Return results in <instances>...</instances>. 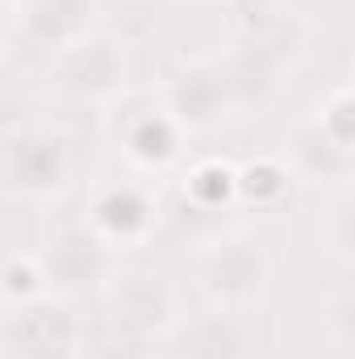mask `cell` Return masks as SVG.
<instances>
[{
    "mask_svg": "<svg viewBox=\"0 0 355 359\" xmlns=\"http://www.w3.org/2000/svg\"><path fill=\"white\" fill-rule=\"evenodd\" d=\"M76 172L67 134L51 126H21L0 138V188L25 201L59 196Z\"/></svg>",
    "mask_w": 355,
    "mask_h": 359,
    "instance_id": "1",
    "label": "cell"
},
{
    "mask_svg": "<svg viewBox=\"0 0 355 359\" xmlns=\"http://www.w3.org/2000/svg\"><path fill=\"white\" fill-rule=\"evenodd\" d=\"M272 264L260 238L251 234H222L201 247L196 255V284L213 309H243L264 292Z\"/></svg>",
    "mask_w": 355,
    "mask_h": 359,
    "instance_id": "2",
    "label": "cell"
},
{
    "mask_svg": "<svg viewBox=\"0 0 355 359\" xmlns=\"http://www.w3.org/2000/svg\"><path fill=\"white\" fill-rule=\"evenodd\" d=\"M105 313L126 334H168V326L180 318L176 284L155 268H109L100 280Z\"/></svg>",
    "mask_w": 355,
    "mask_h": 359,
    "instance_id": "3",
    "label": "cell"
},
{
    "mask_svg": "<svg viewBox=\"0 0 355 359\" xmlns=\"http://www.w3.org/2000/svg\"><path fill=\"white\" fill-rule=\"evenodd\" d=\"M51 84L76 100H105L126 92V50L113 34H80L76 42L51 50Z\"/></svg>",
    "mask_w": 355,
    "mask_h": 359,
    "instance_id": "4",
    "label": "cell"
},
{
    "mask_svg": "<svg viewBox=\"0 0 355 359\" xmlns=\"http://www.w3.org/2000/svg\"><path fill=\"white\" fill-rule=\"evenodd\" d=\"M4 347L8 359H80V318L55 297L25 301L4 318Z\"/></svg>",
    "mask_w": 355,
    "mask_h": 359,
    "instance_id": "5",
    "label": "cell"
},
{
    "mask_svg": "<svg viewBox=\"0 0 355 359\" xmlns=\"http://www.w3.org/2000/svg\"><path fill=\"white\" fill-rule=\"evenodd\" d=\"M84 226H88L109 251L113 247H138L159 226V201L142 184H134V180L105 184V188L92 192Z\"/></svg>",
    "mask_w": 355,
    "mask_h": 359,
    "instance_id": "6",
    "label": "cell"
},
{
    "mask_svg": "<svg viewBox=\"0 0 355 359\" xmlns=\"http://www.w3.org/2000/svg\"><path fill=\"white\" fill-rule=\"evenodd\" d=\"M159 100H163V109L176 117L180 130L217 126V121L226 117V109L234 104L230 84H226V76H222V63H184L180 72L168 76Z\"/></svg>",
    "mask_w": 355,
    "mask_h": 359,
    "instance_id": "7",
    "label": "cell"
},
{
    "mask_svg": "<svg viewBox=\"0 0 355 359\" xmlns=\"http://www.w3.org/2000/svg\"><path fill=\"white\" fill-rule=\"evenodd\" d=\"M38 268H42L51 288L72 292V288L100 284L109 276V268H113V255L84 222H72V226H59L46 238V247L38 255Z\"/></svg>",
    "mask_w": 355,
    "mask_h": 359,
    "instance_id": "8",
    "label": "cell"
},
{
    "mask_svg": "<svg viewBox=\"0 0 355 359\" xmlns=\"http://www.w3.org/2000/svg\"><path fill=\"white\" fill-rule=\"evenodd\" d=\"M126 117H117V142L126 147L130 163L138 168H163L180 155V130L176 117L163 109V100L151 96H121Z\"/></svg>",
    "mask_w": 355,
    "mask_h": 359,
    "instance_id": "9",
    "label": "cell"
},
{
    "mask_svg": "<svg viewBox=\"0 0 355 359\" xmlns=\"http://www.w3.org/2000/svg\"><path fill=\"white\" fill-rule=\"evenodd\" d=\"M168 355L172 359H243V330L234 326L230 309L180 313L168 326Z\"/></svg>",
    "mask_w": 355,
    "mask_h": 359,
    "instance_id": "10",
    "label": "cell"
},
{
    "mask_svg": "<svg viewBox=\"0 0 355 359\" xmlns=\"http://www.w3.org/2000/svg\"><path fill=\"white\" fill-rule=\"evenodd\" d=\"M92 13H96V0H29L21 21H17V29L34 46L59 50V46L76 42L80 34H88Z\"/></svg>",
    "mask_w": 355,
    "mask_h": 359,
    "instance_id": "11",
    "label": "cell"
},
{
    "mask_svg": "<svg viewBox=\"0 0 355 359\" xmlns=\"http://www.w3.org/2000/svg\"><path fill=\"white\" fill-rule=\"evenodd\" d=\"M293 163L305 176H322V180H343L351 172V151H339L335 142H326L309 121L293 134Z\"/></svg>",
    "mask_w": 355,
    "mask_h": 359,
    "instance_id": "12",
    "label": "cell"
},
{
    "mask_svg": "<svg viewBox=\"0 0 355 359\" xmlns=\"http://www.w3.org/2000/svg\"><path fill=\"white\" fill-rule=\"evenodd\" d=\"M288 168L276 163V159H255V163H243L234 168V196H243L247 205L255 209H272L288 196Z\"/></svg>",
    "mask_w": 355,
    "mask_h": 359,
    "instance_id": "13",
    "label": "cell"
},
{
    "mask_svg": "<svg viewBox=\"0 0 355 359\" xmlns=\"http://www.w3.org/2000/svg\"><path fill=\"white\" fill-rule=\"evenodd\" d=\"M309 126H314L326 142H335L339 151H351V142H355V100H351V88L339 84V88L326 92L322 104H318V113L309 117Z\"/></svg>",
    "mask_w": 355,
    "mask_h": 359,
    "instance_id": "14",
    "label": "cell"
},
{
    "mask_svg": "<svg viewBox=\"0 0 355 359\" xmlns=\"http://www.w3.org/2000/svg\"><path fill=\"white\" fill-rule=\"evenodd\" d=\"M184 196H188L192 205H201V209H213V205L230 201V196H234V168L222 163V159H201V163H192L188 176H184Z\"/></svg>",
    "mask_w": 355,
    "mask_h": 359,
    "instance_id": "15",
    "label": "cell"
},
{
    "mask_svg": "<svg viewBox=\"0 0 355 359\" xmlns=\"http://www.w3.org/2000/svg\"><path fill=\"white\" fill-rule=\"evenodd\" d=\"M46 297V276L38 268V259H21V255H4L0 251V301L8 309Z\"/></svg>",
    "mask_w": 355,
    "mask_h": 359,
    "instance_id": "16",
    "label": "cell"
},
{
    "mask_svg": "<svg viewBox=\"0 0 355 359\" xmlns=\"http://www.w3.org/2000/svg\"><path fill=\"white\" fill-rule=\"evenodd\" d=\"M17 29V17H13V4L8 0H0V46L8 42V34Z\"/></svg>",
    "mask_w": 355,
    "mask_h": 359,
    "instance_id": "17",
    "label": "cell"
}]
</instances>
